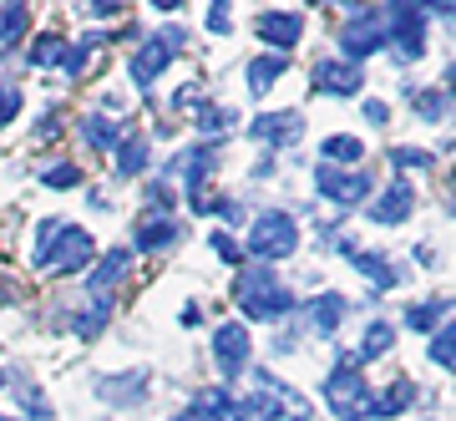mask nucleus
I'll use <instances>...</instances> for the list:
<instances>
[{
  "label": "nucleus",
  "instance_id": "f257e3e1",
  "mask_svg": "<svg viewBox=\"0 0 456 421\" xmlns=\"http://www.w3.org/2000/svg\"><path fill=\"white\" fill-rule=\"evenodd\" d=\"M97 260V239L77 224H56L46 219L41 224V239H36V269H56V275H77Z\"/></svg>",
  "mask_w": 456,
  "mask_h": 421
},
{
  "label": "nucleus",
  "instance_id": "f03ea898",
  "mask_svg": "<svg viewBox=\"0 0 456 421\" xmlns=\"http://www.w3.org/2000/svg\"><path fill=\"white\" fill-rule=\"evenodd\" d=\"M233 294H239V305H244L248 320H279V315L294 310L289 285H279L274 269H244L239 285H233Z\"/></svg>",
  "mask_w": 456,
  "mask_h": 421
},
{
  "label": "nucleus",
  "instance_id": "7ed1b4c3",
  "mask_svg": "<svg viewBox=\"0 0 456 421\" xmlns=\"http://www.w3.org/2000/svg\"><path fill=\"white\" fill-rule=\"evenodd\" d=\"M294 249H299V219L284 209H264L254 219V228H248V254L264 264H279L289 260Z\"/></svg>",
  "mask_w": 456,
  "mask_h": 421
},
{
  "label": "nucleus",
  "instance_id": "20e7f679",
  "mask_svg": "<svg viewBox=\"0 0 456 421\" xmlns=\"http://www.w3.org/2000/svg\"><path fill=\"white\" fill-rule=\"evenodd\" d=\"M386 46V21H380V11L375 5H350L340 21V51L345 62H365V56H375V51Z\"/></svg>",
  "mask_w": 456,
  "mask_h": 421
},
{
  "label": "nucleus",
  "instance_id": "39448f33",
  "mask_svg": "<svg viewBox=\"0 0 456 421\" xmlns=\"http://www.w3.org/2000/svg\"><path fill=\"white\" fill-rule=\"evenodd\" d=\"M380 21H386V46H395L401 62H421L426 56V16H421V5H386Z\"/></svg>",
  "mask_w": 456,
  "mask_h": 421
},
{
  "label": "nucleus",
  "instance_id": "423d86ee",
  "mask_svg": "<svg viewBox=\"0 0 456 421\" xmlns=\"http://www.w3.org/2000/svg\"><path fill=\"white\" fill-rule=\"evenodd\" d=\"M178 51H183V26H163L158 36H147L142 46H137V56H132V81H137V92H147L152 81L163 77Z\"/></svg>",
  "mask_w": 456,
  "mask_h": 421
},
{
  "label": "nucleus",
  "instance_id": "0eeeda50",
  "mask_svg": "<svg viewBox=\"0 0 456 421\" xmlns=\"http://www.w3.org/2000/svg\"><path fill=\"white\" fill-rule=\"evenodd\" d=\"M370 396H375L370 381H365L355 366H335V371L325 376V401H330V411H335L340 421H360V411H365Z\"/></svg>",
  "mask_w": 456,
  "mask_h": 421
},
{
  "label": "nucleus",
  "instance_id": "6e6552de",
  "mask_svg": "<svg viewBox=\"0 0 456 421\" xmlns=\"http://www.w3.org/2000/svg\"><path fill=\"white\" fill-rule=\"evenodd\" d=\"M167 173H173V183H183V188H188V198H203V183L218 173V153H213V143L183 147V153H173Z\"/></svg>",
  "mask_w": 456,
  "mask_h": 421
},
{
  "label": "nucleus",
  "instance_id": "1a4fd4ad",
  "mask_svg": "<svg viewBox=\"0 0 456 421\" xmlns=\"http://www.w3.org/2000/svg\"><path fill=\"white\" fill-rule=\"evenodd\" d=\"M248 351H254V341H248V330L239 320H228L213 330V360H218V381H233V376L248 366Z\"/></svg>",
  "mask_w": 456,
  "mask_h": 421
},
{
  "label": "nucleus",
  "instance_id": "9d476101",
  "mask_svg": "<svg viewBox=\"0 0 456 421\" xmlns=\"http://www.w3.org/2000/svg\"><path fill=\"white\" fill-rule=\"evenodd\" d=\"M310 81L320 97H355L360 87H365V71L355 62H345V56H325V62H314Z\"/></svg>",
  "mask_w": 456,
  "mask_h": 421
},
{
  "label": "nucleus",
  "instance_id": "9b49d317",
  "mask_svg": "<svg viewBox=\"0 0 456 421\" xmlns=\"http://www.w3.org/2000/svg\"><path fill=\"white\" fill-rule=\"evenodd\" d=\"M314 188H320L330 203H340V213H345V209H355L360 198L370 194V173H340V168L320 162V168H314Z\"/></svg>",
  "mask_w": 456,
  "mask_h": 421
},
{
  "label": "nucleus",
  "instance_id": "f8f14e48",
  "mask_svg": "<svg viewBox=\"0 0 456 421\" xmlns=\"http://www.w3.org/2000/svg\"><path fill=\"white\" fill-rule=\"evenodd\" d=\"M254 36L269 41L274 56H279V51L299 46V36H305V16H299V11H259V16H254Z\"/></svg>",
  "mask_w": 456,
  "mask_h": 421
},
{
  "label": "nucleus",
  "instance_id": "ddd939ff",
  "mask_svg": "<svg viewBox=\"0 0 456 421\" xmlns=\"http://www.w3.org/2000/svg\"><path fill=\"white\" fill-rule=\"evenodd\" d=\"M411 209H416V188H411V178H391L386 188H380V198L370 203V224H406Z\"/></svg>",
  "mask_w": 456,
  "mask_h": 421
},
{
  "label": "nucleus",
  "instance_id": "4468645a",
  "mask_svg": "<svg viewBox=\"0 0 456 421\" xmlns=\"http://www.w3.org/2000/svg\"><path fill=\"white\" fill-rule=\"evenodd\" d=\"M299 132H305V117L299 112H259L248 122V137L264 147H289V143H299Z\"/></svg>",
  "mask_w": 456,
  "mask_h": 421
},
{
  "label": "nucleus",
  "instance_id": "2eb2a0df",
  "mask_svg": "<svg viewBox=\"0 0 456 421\" xmlns=\"http://www.w3.org/2000/svg\"><path fill=\"white\" fill-rule=\"evenodd\" d=\"M183 228L173 213H147L142 224H137V234H132V244H137V254H152V249H167V244H178Z\"/></svg>",
  "mask_w": 456,
  "mask_h": 421
},
{
  "label": "nucleus",
  "instance_id": "dca6fc26",
  "mask_svg": "<svg viewBox=\"0 0 456 421\" xmlns=\"http://www.w3.org/2000/svg\"><path fill=\"white\" fill-rule=\"evenodd\" d=\"M345 315H350V305H345L335 290H330V294H314L310 305H305V320L314 325V335H335Z\"/></svg>",
  "mask_w": 456,
  "mask_h": 421
},
{
  "label": "nucleus",
  "instance_id": "f3484780",
  "mask_svg": "<svg viewBox=\"0 0 456 421\" xmlns=\"http://www.w3.org/2000/svg\"><path fill=\"white\" fill-rule=\"evenodd\" d=\"M147 391V371H122V376H102L97 381V396L112 406H127Z\"/></svg>",
  "mask_w": 456,
  "mask_h": 421
},
{
  "label": "nucleus",
  "instance_id": "a211bd4d",
  "mask_svg": "<svg viewBox=\"0 0 456 421\" xmlns=\"http://www.w3.org/2000/svg\"><path fill=\"white\" fill-rule=\"evenodd\" d=\"M127 269H132V249H112V254H107V260L86 275V294H107L117 279L127 275Z\"/></svg>",
  "mask_w": 456,
  "mask_h": 421
},
{
  "label": "nucleus",
  "instance_id": "6ab92c4d",
  "mask_svg": "<svg viewBox=\"0 0 456 421\" xmlns=\"http://www.w3.org/2000/svg\"><path fill=\"white\" fill-rule=\"evenodd\" d=\"M350 264L370 279L375 290H395V269H391V260H386V254H375V249H350Z\"/></svg>",
  "mask_w": 456,
  "mask_h": 421
},
{
  "label": "nucleus",
  "instance_id": "aec40b11",
  "mask_svg": "<svg viewBox=\"0 0 456 421\" xmlns=\"http://www.w3.org/2000/svg\"><path fill=\"white\" fill-rule=\"evenodd\" d=\"M274 417H284L274 391H254L244 401H233V411H228V421H274Z\"/></svg>",
  "mask_w": 456,
  "mask_h": 421
},
{
  "label": "nucleus",
  "instance_id": "412c9836",
  "mask_svg": "<svg viewBox=\"0 0 456 421\" xmlns=\"http://www.w3.org/2000/svg\"><path fill=\"white\" fill-rule=\"evenodd\" d=\"M198 421H228V411H233V396H228L224 386H203L193 396V406H188Z\"/></svg>",
  "mask_w": 456,
  "mask_h": 421
},
{
  "label": "nucleus",
  "instance_id": "4be33fe9",
  "mask_svg": "<svg viewBox=\"0 0 456 421\" xmlns=\"http://www.w3.org/2000/svg\"><path fill=\"white\" fill-rule=\"evenodd\" d=\"M82 143L86 147H97V153H117V143H122V132L107 122V117H97V112H86L82 117Z\"/></svg>",
  "mask_w": 456,
  "mask_h": 421
},
{
  "label": "nucleus",
  "instance_id": "5701e85b",
  "mask_svg": "<svg viewBox=\"0 0 456 421\" xmlns=\"http://www.w3.org/2000/svg\"><path fill=\"white\" fill-rule=\"evenodd\" d=\"M284 71H289V62H284V56H259V62H248V92H254V97H259V92H269Z\"/></svg>",
  "mask_w": 456,
  "mask_h": 421
},
{
  "label": "nucleus",
  "instance_id": "b1692460",
  "mask_svg": "<svg viewBox=\"0 0 456 421\" xmlns=\"http://www.w3.org/2000/svg\"><path fill=\"white\" fill-rule=\"evenodd\" d=\"M147 168V137H122L117 143V178H137Z\"/></svg>",
  "mask_w": 456,
  "mask_h": 421
},
{
  "label": "nucleus",
  "instance_id": "393cba45",
  "mask_svg": "<svg viewBox=\"0 0 456 421\" xmlns=\"http://www.w3.org/2000/svg\"><path fill=\"white\" fill-rule=\"evenodd\" d=\"M441 315H452V294H436V300H426V305H411V310H406V325L426 335V330H431Z\"/></svg>",
  "mask_w": 456,
  "mask_h": 421
},
{
  "label": "nucleus",
  "instance_id": "a878e982",
  "mask_svg": "<svg viewBox=\"0 0 456 421\" xmlns=\"http://www.w3.org/2000/svg\"><path fill=\"white\" fill-rule=\"evenodd\" d=\"M395 345V330L386 320H370L365 325V341H360V360H375V356H386Z\"/></svg>",
  "mask_w": 456,
  "mask_h": 421
},
{
  "label": "nucleus",
  "instance_id": "bb28decb",
  "mask_svg": "<svg viewBox=\"0 0 456 421\" xmlns=\"http://www.w3.org/2000/svg\"><path fill=\"white\" fill-rule=\"evenodd\" d=\"M411 107H416V117H426V122H441V117L452 112V92L446 87H436V92H411Z\"/></svg>",
  "mask_w": 456,
  "mask_h": 421
},
{
  "label": "nucleus",
  "instance_id": "cd10ccee",
  "mask_svg": "<svg viewBox=\"0 0 456 421\" xmlns=\"http://www.w3.org/2000/svg\"><path fill=\"white\" fill-rule=\"evenodd\" d=\"M107 315H112V294H92V305L77 315V335H97L107 325Z\"/></svg>",
  "mask_w": 456,
  "mask_h": 421
},
{
  "label": "nucleus",
  "instance_id": "c85d7f7f",
  "mask_svg": "<svg viewBox=\"0 0 456 421\" xmlns=\"http://www.w3.org/2000/svg\"><path fill=\"white\" fill-rule=\"evenodd\" d=\"M26 21H31L26 5H0V46H16L26 36Z\"/></svg>",
  "mask_w": 456,
  "mask_h": 421
},
{
  "label": "nucleus",
  "instance_id": "c756f323",
  "mask_svg": "<svg viewBox=\"0 0 456 421\" xmlns=\"http://www.w3.org/2000/svg\"><path fill=\"white\" fill-rule=\"evenodd\" d=\"M365 158V143L360 137H325V162L335 168V162H360Z\"/></svg>",
  "mask_w": 456,
  "mask_h": 421
},
{
  "label": "nucleus",
  "instance_id": "7c9ffc66",
  "mask_svg": "<svg viewBox=\"0 0 456 421\" xmlns=\"http://www.w3.org/2000/svg\"><path fill=\"white\" fill-rule=\"evenodd\" d=\"M66 41L61 36H41V41H36V51H31V66H66Z\"/></svg>",
  "mask_w": 456,
  "mask_h": 421
},
{
  "label": "nucleus",
  "instance_id": "2f4dec72",
  "mask_svg": "<svg viewBox=\"0 0 456 421\" xmlns=\"http://www.w3.org/2000/svg\"><path fill=\"white\" fill-rule=\"evenodd\" d=\"M5 386L16 391L20 411H26L31 421H51V406H46V396H41V391H31V386H16V381H5Z\"/></svg>",
  "mask_w": 456,
  "mask_h": 421
},
{
  "label": "nucleus",
  "instance_id": "473e14b6",
  "mask_svg": "<svg viewBox=\"0 0 456 421\" xmlns=\"http://www.w3.org/2000/svg\"><path fill=\"white\" fill-rule=\"evenodd\" d=\"M391 168H401V173H426L431 168V153L426 147H391Z\"/></svg>",
  "mask_w": 456,
  "mask_h": 421
},
{
  "label": "nucleus",
  "instance_id": "72a5a7b5",
  "mask_svg": "<svg viewBox=\"0 0 456 421\" xmlns=\"http://www.w3.org/2000/svg\"><path fill=\"white\" fill-rule=\"evenodd\" d=\"M41 183H46V188H77V183H82V168H77V162H51L46 173H41Z\"/></svg>",
  "mask_w": 456,
  "mask_h": 421
},
{
  "label": "nucleus",
  "instance_id": "f704fd0d",
  "mask_svg": "<svg viewBox=\"0 0 456 421\" xmlns=\"http://www.w3.org/2000/svg\"><path fill=\"white\" fill-rule=\"evenodd\" d=\"M198 128L208 132V137H224V132L233 128V112H228V107H203V122H198Z\"/></svg>",
  "mask_w": 456,
  "mask_h": 421
},
{
  "label": "nucleus",
  "instance_id": "c9c22d12",
  "mask_svg": "<svg viewBox=\"0 0 456 421\" xmlns=\"http://www.w3.org/2000/svg\"><path fill=\"white\" fill-rule=\"evenodd\" d=\"M431 360H436L441 371L452 366V325H436V330H431Z\"/></svg>",
  "mask_w": 456,
  "mask_h": 421
},
{
  "label": "nucleus",
  "instance_id": "e433bc0d",
  "mask_svg": "<svg viewBox=\"0 0 456 421\" xmlns=\"http://www.w3.org/2000/svg\"><path fill=\"white\" fill-rule=\"evenodd\" d=\"M208 249H213V254H218V260H224V264H239V260H244V254H239V244L228 239V234H218V228H213Z\"/></svg>",
  "mask_w": 456,
  "mask_h": 421
},
{
  "label": "nucleus",
  "instance_id": "4c0bfd02",
  "mask_svg": "<svg viewBox=\"0 0 456 421\" xmlns=\"http://www.w3.org/2000/svg\"><path fill=\"white\" fill-rule=\"evenodd\" d=\"M16 112H20V92L16 87H0V128H5Z\"/></svg>",
  "mask_w": 456,
  "mask_h": 421
},
{
  "label": "nucleus",
  "instance_id": "58836bf2",
  "mask_svg": "<svg viewBox=\"0 0 456 421\" xmlns=\"http://www.w3.org/2000/svg\"><path fill=\"white\" fill-rule=\"evenodd\" d=\"M82 16L86 21H112V16H122V5H117V0H102V5H82Z\"/></svg>",
  "mask_w": 456,
  "mask_h": 421
},
{
  "label": "nucleus",
  "instance_id": "ea45409f",
  "mask_svg": "<svg viewBox=\"0 0 456 421\" xmlns=\"http://www.w3.org/2000/svg\"><path fill=\"white\" fill-rule=\"evenodd\" d=\"M365 122L386 128V122H391V107H386V102H365Z\"/></svg>",
  "mask_w": 456,
  "mask_h": 421
},
{
  "label": "nucleus",
  "instance_id": "a19ab883",
  "mask_svg": "<svg viewBox=\"0 0 456 421\" xmlns=\"http://www.w3.org/2000/svg\"><path fill=\"white\" fill-rule=\"evenodd\" d=\"M208 31L228 36V5H208Z\"/></svg>",
  "mask_w": 456,
  "mask_h": 421
},
{
  "label": "nucleus",
  "instance_id": "79ce46f5",
  "mask_svg": "<svg viewBox=\"0 0 456 421\" xmlns=\"http://www.w3.org/2000/svg\"><path fill=\"white\" fill-rule=\"evenodd\" d=\"M289 421H314V417H310V406H305V411H294V417H289Z\"/></svg>",
  "mask_w": 456,
  "mask_h": 421
},
{
  "label": "nucleus",
  "instance_id": "37998d69",
  "mask_svg": "<svg viewBox=\"0 0 456 421\" xmlns=\"http://www.w3.org/2000/svg\"><path fill=\"white\" fill-rule=\"evenodd\" d=\"M5 381H11V376H5V371H0V391H5Z\"/></svg>",
  "mask_w": 456,
  "mask_h": 421
},
{
  "label": "nucleus",
  "instance_id": "c03bdc74",
  "mask_svg": "<svg viewBox=\"0 0 456 421\" xmlns=\"http://www.w3.org/2000/svg\"><path fill=\"white\" fill-rule=\"evenodd\" d=\"M0 421H20V417H5V411H0Z\"/></svg>",
  "mask_w": 456,
  "mask_h": 421
}]
</instances>
